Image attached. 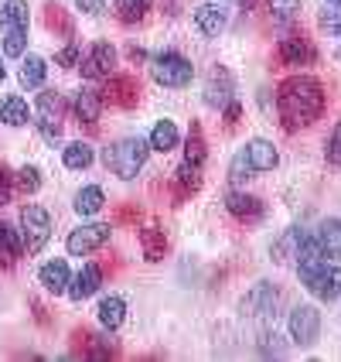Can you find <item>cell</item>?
Returning a JSON list of instances; mask_svg holds the SVG:
<instances>
[{
	"label": "cell",
	"instance_id": "1",
	"mask_svg": "<svg viewBox=\"0 0 341 362\" xmlns=\"http://www.w3.org/2000/svg\"><path fill=\"white\" fill-rule=\"evenodd\" d=\"M277 110H280L283 130H304L324 113V86L311 76H290L277 89Z\"/></svg>",
	"mask_w": 341,
	"mask_h": 362
},
{
	"label": "cell",
	"instance_id": "2",
	"mask_svg": "<svg viewBox=\"0 0 341 362\" xmlns=\"http://www.w3.org/2000/svg\"><path fill=\"white\" fill-rule=\"evenodd\" d=\"M147 151L150 144L140 141V137H126V141H116L113 147L102 151V164L123 181H133L140 175V168L147 164Z\"/></svg>",
	"mask_w": 341,
	"mask_h": 362
},
{
	"label": "cell",
	"instance_id": "3",
	"mask_svg": "<svg viewBox=\"0 0 341 362\" xmlns=\"http://www.w3.org/2000/svg\"><path fill=\"white\" fill-rule=\"evenodd\" d=\"M20 240L28 253L44 250V243L52 240V216L41 205H24L20 209Z\"/></svg>",
	"mask_w": 341,
	"mask_h": 362
},
{
	"label": "cell",
	"instance_id": "4",
	"mask_svg": "<svg viewBox=\"0 0 341 362\" xmlns=\"http://www.w3.org/2000/svg\"><path fill=\"white\" fill-rule=\"evenodd\" d=\"M35 117L44 134V141H59L61 137V120H65V100L59 89H41L38 103H35Z\"/></svg>",
	"mask_w": 341,
	"mask_h": 362
},
{
	"label": "cell",
	"instance_id": "5",
	"mask_svg": "<svg viewBox=\"0 0 341 362\" xmlns=\"http://www.w3.org/2000/svg\"><path fill=\"white\" fill-rule=\"evenodd\" d=\"M154 82H161L167 89H181V86H188L191 76H195V69H191V62L178 55V52H164L154 59Z\"/></svg>",
	"mask_w": 341,
	"mask_h": 362
},
{
	"label": "cell",
	"instance_id": "6",
	"mask_svg": "<svg viewBox=\"0 0 341 362\" xmlns=\"http://www.w3.org/2000/svg\"><path fill=\"white\" fill-rule=\"evenodd\" d=\"M109 226L106 222H85V226H79V229H72L68 233V253L72 257H85V253H96L100 246H106L109 243Z\"/></svg>",
	"mask_w": 341,
	"mask_h": 362
},
{
	"label": "cell",
	"instance_id": "7",
	"mask_svg": "<svg viewBox=\"0 0 341 362\" xmlns=\"http://www.w3.org/2000/svg\"><path fill=\"white\" fill-rule=\"evenodd\" d=\"M102 103H113L120 110H133L140 103V82L133 76H109L102 89Z\"/></svg>",
	"mask_w": 341,
	"mask_h": 362
},
{
	"label": "cell",
	"instance_id": "8",
	"mask_svg": "<svg viewBox=\"0 0 341 362\" xmlns=\"http://www.w3.org/2000/svg\"><path fill=\"white\" fill-rule=\"evenodd\" d=\"M290 335H294L297 345L318 342V335H321V315H318V308H311V304L294 308V315H290Z\"/></svg>",
	"mask_w": 341,
	"mask_h": 362
},
{
	"label": "cell",
	"instance_id": "9",
	"mask_svg": "<svg viewBox=\"0 0 341 362\" xmlns=\"http://www.w3.org/2000/svg\"><path fill=\"white\" fill-rule=\"evenodd\" d=\"M113 65H116V52H113L109 41H96V45L89 48V55L79 62L85 79H109V69H113Z\"/></svg>",
	"mask_w": 341,
	"mask_h": 362
},
{
	"label": "cell",
	"instance_id": "10",
	"mask_svg": "<svg viewBox=\"0 0 341 362\" xmlns=\"http://www.w3.org/2000/svg\"><path fill=\"white\" fill-rule=\"evenodd\" d=\"M72 342H76V352L85 356V359H113V356H120V345L113 342L109 335H92L85 328L72 335Z\"/></svg>",
	"mask_w": 341,
	"mask_h": 362
},
{
	"label": "cell",
	"instance_id": "11",
	"mask_svg": "<svg viewBox=\"0 0 341 362\" xmlns=\"http://www.w3.org/2000/svg\"><path fill=\"white\" fill-rule=\"evenodd\" d=\"M205 103L212 110H225L232 103V76H229V69H222V65L212 69V76L205 82Z\"/></svg>",
	"mask_w": 341,
	"mask_h": 362
},
{
	"label": "cell",
	"instance_id": "12",
	"mask_svg": "<svg viewBox=\"0 0 341 362\" xmlns=\"http://www.w3.org/2000/svg\"><path fill=\"white\" fill-rule=\"evenodd\" d=\"M304 284H307V287H311V294H314V298H321V301H338L341 298V270L338 267H328V263H324L321 270H318V274H311Z\"/></svg>",
	"mask_w": 341,
	"mask_h": 362
},
{
	"label": "cell",
	"instance_id": "13",
	"mask_svg": "<svg viewBox=\"0 0 341 362\" xmlns=\"http://www.w3.org/2000/svg\"><path fill=\"white\" fill-rule=\"evenodd\" d=\"M225 209H229L232 219L239 222H260L266 216V205L256 195H246V192H229L225 195Z\"/></svg>",
	"mask_w": 341,
	"mask_h": 362
},
{
	"label": "cell",
	"instance_id": "14",
	"mask_svg": "<svg viewBox=\"0 0 341 362\" xmlns=\"http://www.w3.org/2000/svg\"><path fill=\"white\" fill-rule=\"evenodd\" d=\"M102 287V270H100V263H85L79 274H76V281H68V298L72 301H85V298H92L96 291Z\"/></svg>",
	"mask_w": 341,
	"mask_h": 362
},
{
	"label": "cell",
	"instance_id": "15",
	"mask_svg": "<svg viewBox=\"0 0 341 362\" xmlns=\"http://www.w3.org/2000/svg\"><path fill=\"white\" fill-rule=\"evenodd\" d=\"M280 59L287 62V65H311V62L318 59V52H314V45H311V38H304V35H287V38L280 41Z\"/></svg>",
	"mask_w": 341,
	"mask_h": 362
},
{
	"label": "cell",
	"instance_id": "16",
	"mask_svg": "<svg viewBox=\"0 0 341 362\" xmlns=\"http://www.w3.org/2000/svg\"><path fill=\"white\" fill-rule=\"evenodd\" d=\"M24 253V240L11 222H0V270H14V263Z\"/></svg>",
	"mask_w": 341,
	"mask_h": 362
},
{
	"label": "cell",
	"instance_id": "17",
	"mask_svg": "<svg viewBox=\"0 0 341 362\" xmlns=\"http://www.w3.org/2000/svg\"><path fill=\"white\" fill-rule=\"evenodd\" d=\"M195 24H198L201 35L219 38L222 31H225V24H229V14H225L222 4H201L198 11H195Z\"/></svg>",
	"mask_w": 341,
	"mask_h": 362
},
{
	"label": "cell",
	"instance_id": "18",
	"mask_svg": "<svg viewBox=\"0 0 341 362\" xmlns=\"http://www.w3.org/2000/svg\"><path fill=\"white\" fill-rule=\"evenodd\" d=\"M72 110H76L79 123L96 127L100 117H102V96L96 93V89H79V93H76V100H72Z\"/></svg>",
	"mask_w": 341,
	"mask_h": 362
},
{
	"label": "cell",
	"instance_id": "19",
	"mask_svg": "<svg viewBox=\"0 0 341 362\" xmlns=\"http://www.w3.org/2000/svg\"><path fill=\"white\" fill-rule=\"evenodd\" d=\"M38 281L48 294H65V291H68V281H72V277H68V263L65 260H48L38 270Z\"/></svg>",
	"mask_w": 341,
	"mask_h": 362
},
{
	"label": "cell",
	"instance_id": "20",
	"mask_svg": "<svg viewBox=\"0 0 341 362\" xmlns=\"http://www.w3.org/2000/svg\"><path fill=\"white\" fill-rule=\"evenodd\" d=\"M201 188V168L191 161H181V168L174 171V202L191 199Z\"/></svg>",
	"mask_w": 341,
	"mask_h": 362
},
{
	"label": "cell",
	"instance_id": "21",
	"mask_svg": "<svg viewBox=\"0 0 341 362\" xmlns=\"http://www.w3.org/2000/svg\"><path fill=\"white\" fill-rule=\"evenodd\" d=\"M246 158H249V164L256 171H273L280 164V154H277V147L270 141H249L246 144Z\"/></svg>",
	"mask_w": 341,
	"mask_h": 362
},
{
	"label": "cell",
	"instance_id": "22",
	"mask_svg": "<svg viewBox=\"0 0 341 362\" xmlns=\"http://www.w3.org/2000/svg\"><path fill=\"white\" fill-rule=\"evenodd\" d=\"M100 325L106 328V332H116L123 322H126V304H123V298H116V294H109V298H102L100 301Z\"/></svg>",
	"mask_w": 341,
	"mask_h": 362
},
{
	"label": "cell",
	"instance_id": "23",
	"mask_svg": "<svg viewBox=\"0 0 341 362\" xmlns=\"http://www.w3.org/2000/svg\"><path fill=\"white\" fill-rule=\"evenodd\" d=\"M44 76H48V65H44L41 55H28V59L20 62L18 79L24 89H41V86H44Z\"/></svg>",
	"mask_w": 341,
	"mask_h": 362
},
{
	"label": "cell",
	"instance_id": "24",
	"mask_svg": "<svg viewBox=\"0 0 341 362\" xmlns=\"http://www.w3.org/2000/svg\"><path fill=\"white\" fill-rule=\"evenodd\" d=\"M140 250H143V260H150V263L164 260V253H167V236H164L157 226H147L140 233Z\"/></svg>",
	"mask_w": 341,
	"mask_h": 362
},
{
	"label": "cell",
	"instance_id": "25",
	"mask_svg": "<svg viewBox=\"0 0 341 362\" xmlns=\"http://www.w3.org/2000/svg\"><path fill=\"white\" fill-rule=\"evenodd\" d=\"M102 205H106V195H102V188H96V185L79 188V192H76V202H72V209H76L79 216H96V212H102Z\"/></svg>",
	"mask_w": 341,
	"mask_h": 362
},
{
	"label": "cell",
	"instance_id": "26",
	"mask_svg": "<svg viewBox=\"0 0 341 362\" xmlns=\"http://www.w3.org/2000/svg\"><path fill=\"white\" fill-rule=\"evenodd\" d=\"M178 147V123L174 120H157L150 130V151H174Z\"/></svg>",
	"mask_w": 341,
	"mask_h": 362
},
{
	"label": "cell",
	"instance_id": "27",
	"mask_svg": "<svg viewBox=\"0 0 341 362\" xmlns=\"http://www.w3.org/2000/svg\"><path fill=\"white\" fill-rule=\"evenodd\" d=\"M318 243H321V253L328 260H338L341 257V219H328L318 233Z\"/></svg>",
	"mask_w": 341,
	"mask_h": 362
},
{
	"label": "cell",
	"instance_id": "28",
	"mask_svg": "<svg viewBox=\"0 0 341 362\" xmlns=\"http://www.w3.org/2000/svg\"><path fill=\"white\" fill-rule=\"evenodd\" d=\"M208 158V144H205V130H201V123H191V130H188V141H184V161L191 164H205Z\"/></svg>",
	"mask_w": 341,
	"mask_h": 362
},
{
	"label": "cell",
	"instance_id": "29",
	"mask_svg": "<svg viewBox=\"0 0 341 362\" xmlns=\"http://www.w3.org/2000/svg\"><path fill=\"white\" fill-rule=\"evenodd\" d=\"M301 243H304V233H301V229H287L280 240H277V246H273V260H277V263L297 260V250H301Z\"/></svg>",
	"mask_w": 341,
	"mask_h": 362
},
{
	"label": "cell",
	"instance_id": "30",
	"mask_svg": "<svg viewBox=\"0 0 341 362\" xmlns=\"http://www.w3.org/2000/svg\"><path fill=\"white\" fill-rule=\"evenodd\" d=\"M28 103L20 100V96H7V100L0 103V123H7V127H24L28 123Z\"/></svg>",
	"mask_w": 341,
	"mask_h": 362
},
{
	"label": "cell",
	"instance_id": "31",
	"mask_svg": "<svg viewBox=\"0 0 341 362\" xmlns=\"http://www.w3.org/2000/svg\"><path fill=\"white\" fill-rule=\"evenodd\" d=\"M92 147L89 144H82V141H76V144H68L65 151H61V161H65V168H72V171H85L89 164H92Z\"/></svg>",
	"mask_w": 341,
	"mask_h": 362
},
{
	"label": "cell",
	"instance_id": "32",
	"mask_svg": "<svg viewBox=\"0 0 341 362\" xmlns=\"http://www.w3.org/2000/svg\"><path fill=\"white\" fill-rule=\"evenodd\" d=\"M28 48V28H14V24H4V55L20 59Z\"/></svg>",
	"mask_w": 341,
	"mask_h": 362
},
{
	"label": "cell",
	"instance_id": "33",
	"mask_svg": "<svg viewBox=\"0 0 341 362\" xmlns=\"http://www.w3.org/2000/svg\"><path fill=\"white\" fill-rule=\"evenodd\" d=\"M44 24H48V31L72 38V18L65 14V7H61V4H48V7H44Z\"/></svg>",
	"mask_w": 341,
	"mask_h": 362
},
{
	"label": "cell",
	"instance_id": "34",
	"mask_svg": "<svg viewBox=\"0 0 341 362\" xmlns=\"http://www.w3.org/2000/svg\"><path fill=\"white\" fill-rule=\"evenodd\" d=\"M253 175H256V168L249 164L246 151H239V154L232 158V164H229V181H232V185H246Z\"/></svg>",
	"mask_w": 341,
	"mask_h": 362
},
{
	"label": "cell",
	"instance_id": "35",
	"mask_svg": "<svg viewBox=\"0 0 341 362\" xmlns=\"http://www.w3.org/2000/svg\"><path fill=\"white\" fill-rule=\"evenodd\" d=\"M147 11H150V0H116V14H120V21H126V24L140 21Z\"/></svg>",
	"mask_w": 341,
	"mask_h": 362
},
{
	"label": "cell",
	"instance_id": "36",
	"mask_svg": "<svg viewBox=\"0 0 341 362\" xmlns=\"http://www.w3.org/2000/svg\"><path fill=\"white\" fill-rule=\"evenodd\" d=\"M14 185H18L24 195H35V192L41 188V171L35 168V164H24L18 175H14Z\"/></svg>",
	"mask_w": 341,
	"mask_h": 362
},
{
	"label": "cell",
	"instance_id": "37",
	"mask_svg": "<svg viewBox=\"0 0 341 362\" xmlns=\"http://www.w3.org/2000/svg\"><path fill=\"white\" fill-rule=\"evenodd\" d=\"M4 21L14 28H28V0H7L4 4Z\"/></svg>",
	"mask_w": 341,
	"mask_h": 362
},
{
	"label": "cell",
	"instance_id": "38",
	"mask_svg": "<svg viewBox=\"0 0 341 362\" xmlns=\"http://www.w3.org/2000/svg\"><path fill=\"white\" fill-rule=\"evenodd\" d=\"M321 28L328 35H341V4L328 0V7L321 11Z\"/></svg>",
	"mask_w": 341,
	"mask_h": 362
},
{
	"label": "cell",
	"instance_id": "39",
	"mask_svg": "<svg viewBox=\"0 0 341 362\" xmlns=\"http://www.w3.org/2000/svg\"><path fill=\"white\" fill-rule=\"evenodd\" d=\"M301 11V0H270V14H273V21H290L294 14Z\"/></svg>",
	"mask_w": 341,
	"mask_h": 362
},
{
	"label": "cell",
	"instance_id": "40",
	"mask_svg": "<svg viewBox=\"0 0 341 362\" xmlns=\"http://www.w3.org/2000/svg\"><path fill=\"white\" fill-rule=\"evenodd\" d=\"M55 62H59L61 69H76V65L82 62V45H79V41H68L59 55H55Z\"/></svg>",
	"mask_w": 341,
	"mask_h": 362
},
{
	"label": "cell",
	"instance_id": "41",
	"mask_svg": "<svg viewBox=\"0 0 341 362\" xmlns=\"http://www.w3.org/2000/svg\"><path fill=\"white\" fill-rule=\"evenodd\" d=\"M11 195H14V175H11V168L0 164V205H7Z\"/></svg>",
	"mask_w": 341,
	"mask_h": 362
},
{
	"label": "cell",
	"instance_id": "42",
	"mask_svg": "<svg viewBox=\"0 0 341 362\" xmlns=\"http://www.w3.org/2000/svg\"><path fill=\"white\" fill-rule=\"evenodd\" d=\"M328 161L341 168V123L335 127V134H331V141H328Z\"/></svg>",
	"mask_w": 341,
	"mask_h": 362
},
{
	"label": "cell",
	"instance_id": "43",
	"mask_svg": "<svg viewBox=\"0 0 341 362\" xmlns=\"http://www.w3.org/2000/svg\"><path fill=\"white\" fill-rule=\"evenodd\" d=\"M79 4L82 14H89V18H100L102 14V0H76Z\"/></svg>",
	"mask_w": 341,
	"mask_h": 362
},
{
	"label": "cell",
	"instance_id": "44",
	"mask_svg": "<svg viewBox=\"0 0 341 362\" xmlns=\"http://www.w3.org/2000/svg\"><path fill=\"white\" fill-rule=\"evenodd\" d=\"M239 103H229V106H225V127H229V130H236V123H239Z\"/></svg>",
	"mask_w": 341,
	"mask_h": 362
},
{
	"label": "cell",
	"instance_id": "45",
	"mask_svg": "<svg viewBox=\"0 0 341 362\" xmlns=\"http://www.w3.org/2000/svg\"><path fill=\"white\" fill-rule=\"evenodd\" d=\"M137 219H140V209L137 205H126V209L116 212V222H137Z\"/></svg>",
	"mask_w": 341,
	"mask_h": 362
},
{
	"label": "cell",
	"instance_id": "46",
	"mask_svg": "<svg viewBox=\"0 0 341 362\" xmlns=\"http://www.w3.org/2000/svg\"><path fill=\"white\" fill-rule=\"evenodd\" d=\"M35 311H38V322H41V325H48V311H44L41 304H35Z\"/></svg>",
	"mask_w": 341,
	"mask_h": 362
},
{
	"label": "cell",
	"instance_id": "47",
	"mask_svg": "<svg viewBox=\"0 0 341 362\" xmlns=\"http://www.w3.org/2000/svg\"><path fill=\"white\" fill-rule=\"evenodd\" d=\"M4 76H7V72H4V62H0V79H4Z\"/></svg>",
	"mask_w": 341,
	"mask_h": 362
},
{
	"label": "cell",
	"instance_id": "48",
	"mask_svg": "<svg viewBox=\"0 0 341 362\" xmlns=\"http://www.w3.org/2000/svg\"><path fill=\"white\" fill-rule=\"evenodd\" d=\"M335 4H341V0H335Z\"/></svg>",
	"mask_w": 341,
	"mask_h": 362
},
{
	"label": "cell",
	"instance_id": "49",
	"mask_svg": "<svg viewBox=\"0 0 341 362\" xmlns=\"http://www.w3.org/2000/svg\"><path fill=\"white\" fill-rule=\"evenodd\" d=\"M219 4H222V0H219Z\"/></svg>",
	"mask_w": 341,
	"mask_h": 362
}]
</instances>
